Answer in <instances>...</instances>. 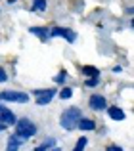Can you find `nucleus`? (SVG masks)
Wrapping results in <instances>:
<instances>
[{
	"instance_id": "nucleus-1",
	"label": "nucleus",
	"mask_w": 134,
	"mask_h": 151,
	"mask_svg": "<svg viewBox=\"0 0 134 151\" xmlns=\"http://www.w3.org/2000/svg\"><path fill=\"white\" fill-rule=\"evenodd\" d=\"M14 126H15V138H19L21 142L37 136V130H38L37 124L33 121H29V119H17V122Z\"/></svg>"
},
{
	"instance_id": "nucleus-2",
	"label": "nucleus",
	"mask_w": 134,
	"mask_h": 151,
	"mask_svg": "<svg viewBox=\"0 0 134 151\" xmlns=\"http://www.w3.org/2000/svg\"><path fill=\"white\" fill-rule=\"evenodd\" d=\"M81 117H82V113H81L79 107H69V109H65L63 113H61V117H60L61 128L75 130V128H77V124H79V121H81Z\"/></svg>"
},
{
	"instance_id": "nucleus-3",
	"label": "nucleus",
	"mask_w": 134,
	"mask_h": 151,
	"mask_svg": "<svg viewBox=\"0 0 134 151\" xmlns=\"http://www.w3.org/2000/svg\"><path fill=\"white\" fill-rule=\"evenodd\" d=\"M0 101L27 103V101H29V94L19 92V90H4V92H0Z\"/></svg>"
},
{
	"instance_id": "nucleus-4",
	"label": "nucleus",
	"mask_w": 134,
	"mask_h": 151,
	"mask_svg": "<svg viewBox=\"0 0 134 151\" xmlns=\"http://www.w3.org/2000/svg\"><path fill=\"white\" fill-rule=\"evenodd\" d=\"M33 94H35V96H37V105L44 107V105H48V103L54 100V96H56V90H54V88H44V90H33Z\"/></svg>"
},
{
	"instance_id": "nucleus-5",
	"label": "nucleus",
	"mask_w": 134,
	"mask_h": 151,
	"mask_svg": "<svg viewBox=\"0 0 134 151\" xmlns=\"http://www.w3.org/2000/svg\"><path fill=\"white\" fill-rule=\"evenodd\" d=\"M52 37H61V38H65L67 42H75V40H77L75 31L67 29V27H54V29L50 31V38H52Z\"/></svg>"
},
{
	"instance_id": "nucleus-6",
	"label": "nucleus",
	"mask_w": 134,
	"mask_h": 151,
	"mask_svg": "<svg viewBox=\"0 0 134 151\" xmlns=\"http://www.w3.org/2000/svg\"><path fill=\"white\" fill-rule=\"evenodd\" d=\"M88 105L90 109L94 111H105L107 109V100H105V96H102V94H92L88 100Z\"/></svg>"
},
{
	"instance_id": "nucleus-7",
	"label": "nucleus",
	"mask_w": 134,
	"mask_h": 151,
	"mask_svg": "<svg viewBox=\"0 0 134 151\" xmlns=\"http://www.w3.org/2000/svg\"><path fill=\"white\" fill-rule=\"evenodd\" d=\"M0 122H2V124H6V126H14L15 122H17V117H15V113L12 109L0 105Z\"/></svg>"
},
{
	"instance_id": "nucleus-8",
	"label": "nucleus",
	"mask_w": 134,
	"mask_h": 151,
	"mask_svg": "<svg viewBox=\"0 0 134 151\" xmlns=\"http://www.w3.org/2000/svg\"><path fill=\"white\" fill-rule=\"evenodd\" d=\"M29 33L35 35V37H38L42 42H48L50 40V29H46V27H31Z\"/></svg>"
},
{
	"instance_id": "nucleus-9",
	"label": "nucleus",
	"mask_w": 134,
	"mask_h": 151,
	"mask_svg": "<svg viewBox=\"0 0 134 151\" xmlns=\"http://www.w3.org/2000/svg\"><path fill=\"white\" fill-rule=\"evenodd\" d=\"M107 115L109 117H111V121H125V117H127V115H125V111L121 109V107H117V105H109L107 107Z\"/></svg>"
},
{
	"instance_id": "nucleus-10",
	"label": "nucleus",
	"mask_w": 134,
	"mask_h": 151,
	"mask_svg": "<svg viewBox=\"0 0 134 151\" xmlns=\"http://www.w3.org/2000/svg\"><path fill=\"white\" fill-rule=\"evenodd\" d=\"M77 128H81V130H84V132H88V130H94V128H96V122H94L92 119H84V117H81V121H79Z\"/></svg>"
},
{
	"instance_id": "nucleus-11",
	"label": "nucleus",
	"mask_w": 134,
	"mask_h": 151,
	"mask_svg": "<svg viewBox=\"0 0 134 151\" xmlns=\"http://www.w3.org/2000/svg\"><path fill=\"white\" fill-rule=\"evenodd\" d=\"M82 75H86V78H98L100 77V69L94 65H84L82 67Z\"/></svg>"
},
{
	"instance_id": "nucleus-12",
	"label": "nucleus",
	"mask_w": 134,
	"mask_h": 151,
	"mask_svg": "<svg viewBox=\"0 0 134 151\" xmlns=\"http://www.w3.org/2000/svg\"><path fill=\"white\" fill-rule=\"evenodd\" d=\"M21 144H23V142L19 140V138H15V136H10V138H8L6 151H17L19 147H21Z\"/></svg>"
},
{
	"instance_id": "nucleus-13",
	"label": "nucleus",
	"mask_w": 134,
	"mask_h": 151,
	"mask_svg": "<svg viewBox=\"0 0 134 151\" xmlns=\"http://www.w3.org/2000/svg\"><path fill=\"white\" fill-rule=\"evenodd\" d=\"M54 145H56V140H54V138H48V140L42 142L38 147H35V151H48L50 147H54Z\"/></svg>"
},
{
	"instance_id": "nucleus-14",
	"label": "nucleus",
	"mask_w": 134,
	"mask_h": 151,
	"mask_svg": "<svg viewBox=\"0 0 134 151\" xmlns=\"http://www.w3.org/2000/svg\"><path fill=\"white\" fill-rule=\"evenodd\" d=\"M86 145H88V138H86V136H81V138H79V142L75 144L73 151H84Z\"/></svg>"
},
{
	"instance_id": "nucleus-15",
	"label": "nucleus",
	"mask_w": 134,
	"mask_h": 151,
	"mask_svg": "<svg viewBox=\"0 0 134 151\" xmlns=\"http://www.w3.org/2000/svg\"><path fill=\"white\" fill-rule=\"evenodd\" d=\"M33 10L35 12H44L46 10V0H33Z\"/></svg>"
},
{
	"instance_id": "nucleus-16",
	"label": "nucleus",
	"mask_w": 134,
	"mask_h": 151,
	"mask_svg": "<svg viewBox=\"0 0 134 151\" xmlns=\"http://www.w3.org/2000/svg\"><path fill=\"white\" fill-rule=\"evenodd\" d=\"M71 96H73V88H69V86L61 88V92H60V98H61V100H69Z\"/></svg>"
},
{
	"instance_id": "nucleus-17",
	"label": "nucleus",
	"mask_w": 134,
	"mask_h": 151,
	"mask_svg": "<svg viewBox=\"0 0 134 151\" xmlns=\"http://www.w3.org/2000/svg\"><path fill=\"white\" fill-rule=\"evenodd\" d=\"M65 81H67V73H65V71H61L60 75H56V77H54V82H58V84H63Z\"/></svg>"
},
{
	"instance_id": "nucleus-18",
	"label": "nucleus",
	"mask_w": 134,
	"mask_h": 151,
	"mask_svg": "<svg viewBox=\"0 0 134 151\" xmlns=\"http://www.w3.org/2000/svg\"><path fill=\"white\" fill-rule=\"evenodd\" d=\"M84 84L88 86V88H94V86H98V84H100V77H98V78H86V81H84Z\"/></svg>"
},
{
	"instance_id": "nucleus-19",
	"label": "nucleus",
	"mask_w": 134,
	"mask_h": 151,
	"mask_svg": "<svg viewBox=\"0 0 134 151\" xmlns=\"http://www.w3.org/2000/svg\"><path fill=\"white\" fill-rule=\"evenodd\" d=\"M8 81V75H6V71L0 67V82H6Z\"/></svg>"
},
{
	"instance_id": "nucleus-20",
	"label": "nucleus",
	"mask_w": 134,
	"mask_h": 151,
	"mask_svg": "<svg viewBox=\"0 0 134 151\" xmlns=\"http://www.w3.org/2000/svg\"><path fill=\"white\" fill-rule=\"evenodd\" d=\"M105 151H123V147H119V145H109Z\"/></svg>"
},
{
	"instance_id": "nucleus-21",
	"label": "nucleus",
	"mask_w": 134,
	"mask_h": 151,
	"mask_svg": "<svg viewBox=\"0 0 134 151\" xmlns=\"http://www.w3.org/2000/svg\"><path fill=\"white\" fill-rule=\"evenodd\" d=\"M113 71H115V73H121V71H123V67L117 65V67H113Z\"/></svg>"
},
{
	"instance_id": "nucleus-22",
	"label": "nucleus",
	"mask_w": 134,
	"mask_h": 151,
	"mask_svg": "<svg viewBox=\"0 0 134 151\" xmlns=\"http://www.w3.org/2000/svg\"><path fill=\"white\" fill-rule=\"evenodd\" d=\"M48 151H61V147H58V145H54V147H50Z\"/></svg>"
},
{
	"instance_id": "nucleus-23",
	"label": "nucleus",
	"mask_w": 134,
	"mask_h": 151,
	"mask_svg": "<svg viewBox=\"0 0 134 151\" xmlns=\"http://www.w3.org/2000/svg\"><path fill=\"white\" fill-rule=\"evenodd\" d=\"M4 130H6V124H2V122H0V132H4Z\"/></svg>"
}]
</instances>
